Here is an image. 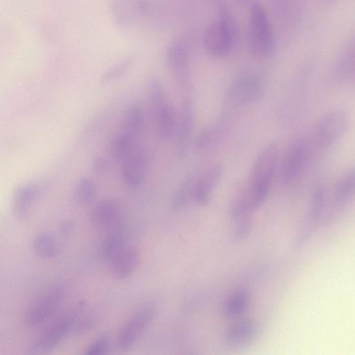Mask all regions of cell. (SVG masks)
<instances>
[{"label": "cell", "instance_id": "31", "mask_svg": "<svg viewBox=\"0 0 355 355\" xmlns=\"http://www.w3.org/2000/svg\"><path fill=\"white\" fill-rule=\"evenodd\" d=\"M108 168L107 160L101 156L96 157L92 164V169L97 175L104 174Z\"/></svg>", "mask_w": 355, "mask_h": 355}, {"label": "cell", "instance_id": "2", "mask_svg": "<svg viewBox=\"0 0 355 355\" xmlns=\"http://www.w3.org/2000/svg\"><path fill=\"white\" fill-rule=\"evenodd\" d=\"M250 6L248 49L253 57L266 59L275 50V33L264 7L257 1H252Z\"/></svg>", "mask_w": 355, "mask_h": 355}, {"label": "cell", "instance_id": "30", "mask_svg": "<svg viewBox=\"0 0 355 355\" xmlns=\"http://www.w3.org/2000/svg\"><path fill=\"white\" fill-rule=\"evenodd\" d=\"M110 341L107 336H101L92 342L86 349L87 355H101L107 353L109 350Z\"/></svg>", "mask_w": 355, "mask_h": 355}, {"label": "cell", "instance_id": "5", "mask_svg": "<svg viewBox=\"0 0 355 355\" xmlns=\"http://www.w3.org/2000/svg\"><path fill=\"white\" fill-rule=\"evenodd\" d=\"M313 151L311 139L304 137H299L289 144L281 166V178L285 185L293 184L301 178L311 159Z\"/></svg>", "mask_w": 355, "mask_h": 355}, {"label": "cell", "instance_id": "33", "mask_svg": "<svg viewBox=\"0 0 355 355\" xmlns=\"http://www.w3.org/2000/svg\"><path fill=\"white\" fill-rule=\"evenodd\" d=\"M236 4L241 6H244L252 3L251 0H233Z\"/></svg>", "mask_w": 355, "mask_h": 355}, {"label": "cell", "instance_id": "23", "mask_svg": "<svg viewBox=\"0 0 355 355\" xmlns=\"http://www.w3.org/2000/svg\"><path fill=\"white\" fill-rule=\"evenodd\" d=\"M197 179L196 174L191 173L182 182L171 200V209L173 212L180 211L187 205L193 194Z\"/></svg>", "mask_w": 355, "mask_h": 355}, {"label": "cell", "instance_id": "26", "mask_svg": "<svg viewBox=\"0 0 355 355\" xmlns=\"http://www.w3.org/2000/svg\"><path fill=\"white\" fill-rule=\"evenodd\" d=\"M249 303V297L245 292L236 291L227 298L224 311L230 317L239 316L245 312Z\"/></svg>", "mask_w": 355, "mask_h": 355}, {"label": "cell", "instance_id": "9", "mask_svg": "<svg viewBox=\"0 0 355 355\" xmlns=\"http://www.w3.org/2000/svg\"><path fill=\"white\" fill-rule=\"evenodd\" d=\"M74 316L67 313L52 322L33 342V354H46L55 348L68 334L74 323Z\"/></svg>", "mask_w": 355, "mask_h": 355}, {"label": "cell", "instance_id": "1", "mask_svg": "<svg viewBox=\"0 0 355 355\" xmlns=\"http://www.w3.org/2000/svg\"><path fill=\"white\" fill-rule=\"evenodd\" d=\"M278 160L279 146L274 141L262 149L254 162L245 189L255 210L265 202L268 196Z\"/></svg>", "mask_w": 355, "mask_h": 355}, {"label": "cell", "instance_id": "18", "mask_svg": "<svg viewBox=\"0 0 355 355\" xmlns=\"http://www.w3.org/2000/svg\"><path fill=\"white\" fill-rule=\"evenodd\" d=\"M257 334V326L250 319H243L230 324L225 331V341L233 346H241L252 341Z\"/></svg>", "mask_w": 355, "mask_h": 355}, {"label": "cell", "instance_id": "15", "mask_svg": "<svg viewBox=\"0 0 355 355\" xmlns=\"http://www.w3.org/2000/svg\"><path fill=\"white\" fill-rule=\"evenodd\" d=\"M91 220L94 226L110 230L121 225V208L112 200H103L97 202L91 211Z\"/></svg>", "mask_w": 355, "mask_h": 355}, {"label": "cell", "instance_id": "19", "mask_svg": "<svg viewBox=\"0 0 355 355\" xmlns=\"http://www.w3.org/2000/svg\"><path fill=\"white\" fill-rule=\"evenodd\" d=\"M113 19L123 29L132 28L138 23L137 0H110Z\"/></svg>", "mask_w": 355, "mask_h": 355}, {"label": "cell", "instance_id": "16", "mask_svg": "<svg viewBox=\"0 0 355 355\" xmlns=\"http://www.w3.org/2000/svg\"><path fill=\"white\" fill-rule=\"evenodd\" d=\"M222 174V166L214 165L198 178L193 194L196 203L200 206H205L209 203Z\"/></svg>", "mask_w": 355, "mask_h": 355}, {"label": "cell", "instance_id": "4", "mask_svg": "<svg viewBox=\"0 0 355 355\" xmlns=\"http://www.w3.org/2000/svg\"><path fill=\"white\" fill-rule=\"evenodd\" d=\"M148 94L157 134L161 139L166 140L174 135L177 114L157 78L149 80Z\"/></svg>", "mask_w": 355, "mask_h": 355}, {"label": "cell", "instance_id": "28", "mask_svg": "<svg viewBox=\"0 0 355 355\" xmlns=\"http://www.w3.org/2000/svg\"><path fill=\"white\" fill-rule=\"evenodd\" d=\"M131 63L132 59L128 58L107 69L101 76L102 84H108L123 76L130 68Z\"/></svg>", "mask_w": 355, "mask_h": 355}, {"label": "cell", "instance_id": "20", "mask_svg": "<svg viewBox=\"0 0 355 355\" xmlns=\"http://www.w3.org/2000/svg\"><path fill=\"white\" fill-rule=\"evenodd\" d=\"M127 245L120 227L110 230L100 247L101 259L108 263Z\"/></svg>", "mask_w": 355, "mask_h": 355}, {"label": "cell", "instance_id": "24", "mask_svg": "<svg viewBox=\"0 0 355 355\" xmlns=\"http://www.w3.org/2000/svg\"><path fill=\"white\" fill-rule=\"evenodd\" d=\"M355 195V167L349 169L341 178L335 194L338 207L345 206Z\"/></svg>", "mask_w": 355, "mask_h": 355}, {"label": "cell", "instance_id": "17", "mask_svg": "<svg viewBox=\"0 0 355 355\" xmlns=\"http://www.w3.org/2000/svg\"><path fill=\"white\" fill-rule=\"evenodd\" d=\"M139 262V254L137 250L127 245L107 264L115 277L125 278L134 272Z\"/></svg>", "mask_w": 355, "mask_h": 355}, {"label": "cell", "instance_id": "25", "mask_svg": "<svg viewBox=\"0 0 355 355\" xmlns=\"http://www.w3.org/2000/svg\"><path fill=\"white\" fill-rule=\"evenodd\" d=\"M98 193L96 182L90 178L83 177L76 182L73 188V200L79 205H87L92 202Z\"/></svg>", "mask_w": 355, "mask_h": 355}, {"label": "cell", "instance_id": "7", "mask_svg": "<svg viewBox=\"0 0 355 355\" xmlns=\"http://www.w3.org/2000/svg\"><path fill=\"white\" fill-rule=\"evenodd\" d=\"M263 81L254 73H244L234 78L225 95L226 105L239 108L256 101L263 92Z\"/></svg>", "mask_w": 355, "mask_h": 355}, {"label": "cell", "instance_id": "21", "mask_svg": "<svg viewBox=\"0 0 355 355\" xmlns=\"http://www.w3.org/2000/svg\"><path fill=\"white\" fill-rule=\"evenodd\" d=\"M33 249L40 257L51 259L58 254L60 245L55 235L49 232H44L39 233L33 239Z\"/></svg>", "mask_w": 355, "mask_h": 355}, {"label": "cell", "instance_id": "29", "mask_svg": "<svg viewBox=\"0 0 355 355\" xmlns=\"http://www.w3.org/2000/svg\"><path fill=\"white\" fill-rule=\"evenodd\" d=\"M236 220L237 223L233 230V239L236 241H241L249 234L251 230V216L245 217Z\"/></svg>", "mask_w": 355, "mask_h": 355}, {"label": "cell", "instance_id": "8", "mask_svg": "<svg viewBox=\"0 0 355 355\" xmlns=\"http://www.w3.org/2000/svg\"><path fill=\"white\" fill-rule=\"evenodd\" d=\"M156 312L155 306L152 304L144 306L137 311L119 333L117 344L119 348H130L153 320Z\"/></svg>", "mask_w": 355, "mask_h": 355}, {"label": "cell", "instance_id": "13", "mask_svg": "<svg viewBox=\"0 0 355 355\" xmlns=\"http://www.w3.org/2000/svg\"><path fill=\"white\" fill-rule=\"evenodd\" d=\"M194 128V111L190 99H184L181 104L174 132L175 148L179 157H184L191 144Z\"/></svg>", "mask_w": 355, "mask_h": 355}, {"label": "cell", "instance_id": "14", "mask_svg": "<svg viewBox=\"0 0 355 355\" xmlns=\"http://www.w3.org/2000/svg\"><path fill=\"white\" fill-rule=\"evenodd\" d=\"M40 193V187L35 182L23 184L16 189L12 199V212L17 220L26 219Z\"/></svg>", "mask_w": 355, "mask_h": 355}, {"label": "cell", "instance_id": "6", "mask_svg": "<svg viewBox=\"0 0 355 355\" xmlns=\"http://www.w3.org/2000/svg\"><path fill=\"white\" fill-rule=\"evenodd\" d=\"M349 123L347 113L334 110L318 121L311 142L313 147L324 151L334 146L345 134Z\"/></svg>", "mask_w": 355, "mask_h": 355}, {"label": "cell", "instance_id": "10", "mask_svg": "<svg viewBox=\"0 0 355 355\" xmlns=\"http://www.w3.org/2000/svg\"><path fill=\"white\" fill-rule=\"evenodd\" d=\"M121 178L124 184L131 189L140 187L146 176L148 159L146 148L135 146L123 159Z\"/></svg>", "mask_w": 355, "mask_h": 355}, {"label": "cell", "instance_id": "12", "mask_svg": "<svg viewBox=\"0 0 355 355\" xmlns=\"http://www.w3.org/2000/svg\"><path fill=\"white\" fill-rule=\"evenodd\" d=\"M65 291L55 286L37 300L28 310L26 322L29 326H37L54 315L62 304Z\"/></svg>", "mask_w": 355, "mask_h": 355}, {"label": "cell", "instance_id": "3", "mask_svg": "<svg viewBox=\"0 0 355 355\" xmlns=\"http://www.w3.org/2000/svg\"><path fill=\"white\" fill-rule=\"evenodd\" d=\"M216 10L218 18L207 28L203 36V44L209 55L220 58L232 51L237 38V27L234 16L226 4Z\"/></svg>", "mask_w": 355, "mask_h": 355}, {"label": "cell", "instance_id": "22", "mask_svg": "<svg viewBox=\"0 0 355 355\" xmlns=\"http://www.w3.org/2000/svg\"><path fill=\"white\" fill-rule=\"evenodd\" d=\"M137 136L131 132L121 129L112 139L110 152L117 160L123 159L135 146Z\"/></svg>", "mask_w": 355, "mask_h": 355}, {"label": "cell", "instance_id": "11", "mask_svg": "<svg viewBox=\"0 0 355 355\" xmlns=\"http://www.w3.org/2000/svg\"><path fill=\"white\" fill-rule=\"evenodd\" d=\"M167 65L182 87H187L191 78V61L189 49L183 42L175 40L167 47L166 51Z\"/></svg>", "mask_w": 355, "mask_h": 355}, {"label": "cell", "instance_id": "27", "mask_svg": "<svg viewBox=\"0 0 355 355\" xmlns=\"http://www.w3.org/2000/svg\"><path fill=\"white\" fill-rule=\"evenodd\" d=\"M144 121L143 110L138 105H132L125 114L122 128L138 136L143 130Z\"/></svg>", "mask_w": 355, "mask_h": 355}, {"label": "cell", "instance_id": "32", "mask_svg": "<svg viewBox=\"0 0 355 355\" xmlns=\"http://www.w3.org/2000/svg\"><path fill=\"white\" fill-rule=\"evenodd\" d=\"M73 227V225L70 221H65L61 224L60 231L64 233L69 232Z\"/></svg>", "mask_w": 355, "mask_h": 355}]
</instances>
